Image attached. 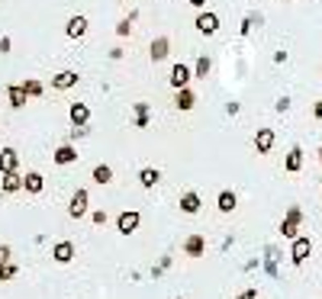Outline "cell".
I'll use <instances>...</instances> for the list:
<instances>
[{"mask_svg":"<svg viewBox=\"0 0 322 299\" xmlns=\"http://www.w3.org/2000/svg\"><path fill=\"white\" fill-rule=\"evenodd\" d=\"M300 219H303V213H300V206H290L287 209V219L281 222V235L284 238H297V228H300Z\"/></svg>","mask_w":322,"mask_h":299,"instance_id":"6da1fadb","label":"cell"},{"mask_svg":"<svg viewBox=\"0 0 322 299\" xmlns=\"http://www.w3.org/2000/svg\"><path fill=\"white\" fill-rule=\"evenodd\" d=\"M190 77H194V74H190L187 65H174L171 68V87H174V90H184V87L190 84Z\"/></svg>","mask_w":322,"mask_h":299,"instance_id":"7a4b0ae2","label":"cell"},{"mask_svg":"<svg viewBox=\"0 0 322 299\" xmlns=\"http://www.w3.org/2000/svg\"><path fill=\"white\" fill-rule=\"evenodd\" d=\"M197 29L203 32V36H213V32L219 29V16H216V13H206V10H203V13L197 16Z\"/></svg>","mask_w":322,"mask_h":299,"instance_id":"3957f363","label":"cell"},{"mask_svg":"<svg viewBox=\"0 0 322 299\" xmlns=\"http://www.w3.org/2000/svg\"><path fill=\"white\" fill-rule=\"evenodd\" d=\"M309 251H312L309 238H293V248H290V261H293V264H303V261L309 258Z\"/></svg>","mask_w":322,"mask_h":299,"instance_id":"277c9868","label":"cell"},{"mask_svg":"<svg viewBox=\"0 0 322 299\" xmlns=\"http://www.w3.org/2000/svg\"><path fill=\"white\" fill-rule=\"evenodd\" d=\"M116 225H119V232H123V235H132L135 228H139V213H135V209H129V213H119Z\"/></svg>","mask_w":322,"mask_h":299,"instance_id":"5b68a950","label":"cell"},{"mask_svg":"<svg viewBox=\"0 0 322 299\" xmlns=\"http://www.w3.org/2000/svg\"><path fill=\"white\" fill-rule=\"evenodd\" d=\"M87 213V190H77L71 196V206H68V216L71 219H81Z\"/></svg>","mask_w":322,"mask_h":299,"instance_id":"8992f818","label":"cell"},{"mask_svg":"<svg viewBox=\"0 0 322 299\" xmlns=\"http://www.w3.org/2000/svg\"><path fill=\"white\" fill-rule=\"evenodd\" d=\"M255 148H258V155H267V152H271V148H274V129H258Z\"/></svg>","mask_w":322,"mask_h":299,"instance_id":"52a82bcc","label":"cell"},{"mask_svg":"<svg viewBox=\"0 0 322 299\" xmlns=\"http://www.w3.org/2000/svg\"><path fill=\"white\" fill-rule=\"evenodd\" d=\"M20 168V158H16L13 148H0V174H10Z\"/></svg>","mask_w":322,"mask_h":299,"instance_id":"ba28073f","label":"cell"},{"mask_svg":"<svg viewBox=\"0 0 322 299\" xmlns=\"http://www.w3.org/2000/svg\"><path fill=\"white\" fill-rule=\"evenodd\" d=\"M203 251H206V238H203V235H190V238L184 241V254H187V258H200Z\"/></svg>","mask_w":322,"mask_h":299,"instance_id":"9c48e42d","label":"cell"},{"mask_svg":"<svg viewBox=\"0 0 322 299\" xmlns=\"http://www.w3.org/2000/svg\"><path fill=\"white\" fill-rule=\"evenodd\" d=\"M77 84V71H58L55 77H52V87L55 90H68V87Z\"/></svg>","mask_w":322,"mask_h":299,"instance_id":"30bf717a","label":"cell"},{"mask_svg":"<svg viewBox=\"0 0 322 299\" xmlns=\"http://www.w3.org/2000/svg\"><path fill=\"white\" fill-rule=\"evenodd\" d=\"M194 103H197V96H194L190 87H184V90L174 93V107H177V110H194Z\"/></svg>","mask_w":322,"mask_h":299,"instance_id":"8fae6325","label":"cell"},{"mask_svg":"<svg viewBox=\"0 0 322 299\" xmlns=\"http://www.w3.org/2000/svg\"><path fill=\"white\" fill-rule=\"evenodd\" d=\"M68 36L71 39H81L84 32H87V16H71V20H68Z\"/></svg>","mask_w":322,"mask_h":299,"instance_id":"7c38bea8","label":"cell"},{"mask_svg":"<svg viewBox=\"0 0 322 299\" xmlns=\"http://www.w3.org/2000/svg\"><path fill=\"white\" fill-rule=\"evenodd\" d=\"M52 258H55L58 264H68V261L74 258V244H71V241H58L55 251H52Z\"/></svg>","mask_w":322,"mask_h":299,"instance_id":"4fadbf2b","label":"cell"},{"mask_svg":"<svg viewBox=\"0 0 322 299\" xmlns=\"http://www.w3.org/2000/svg\"><path fill=\"white\" fill-rule=\"evenodd\" d=\"M168 48H171V42H168V36H158L152 42V61H161V58H168Z\"/></svg>","mask_w":322,"mask_h":299,"instance_id":"5bb4252c","label":"cell"},{"mask_svg":"<svg viewBox=\"0 0 322 299\" xmlns=\"http://www.w3.org/2000/svg\"><path fill=\"white\" fill-rule=\"evenodd\" d=\"M7 96H10V107H13V110H20V107H26V96H29V93H26V87H23V84H13L10 90H7Z\"/></svg>","mask_w":322,"mask_h":299,"instance_id":"9a60e30c","label":"cell"},{"mask_svg":"<svg viewBox=\"0 0 322 299\" xmlns=\"http://www.w3.org/2000/svg\"><path fill=\"white\" fill-rule=\"evenodd\" d=\"M87 119H90L87 103H71V122H74V126H87Z\"/></svg>","mask_w":322,"mask_h":299,"instance_id":"2e32d148","label":"cell"},{"mask_svg":"<svg viewBox=\"0 0 322 299\" xmlns=\"http://www.w3.org/2000/svg\"><path fill=\"white\" fill-rule=\"evenodd\" d=\"M180 209H184L187 216H194V213H200V196H197L194 190H190V193H184V196H180Z\"/></svg>","mask_w":322,"mask_h":299,"instance_id":"e0dca14e","label":"cell"},{"mask_svg":"<svg viewBox=\"0 0 322 299\" xmlns=\"http://www.w3.org/2000/svg\"><path fill=\"white\" fill-rule=\"evenodd\" d=\"M236 203H239V200H236V193H232V190H222V193H219V200H216L219 213H232V209H236Z\"/></svg>","mask_w":322,"mask_h":299,"instance_id":"ac0fdd59","label":"cell"},{"mask_svg":"<svg viewBox=\"0 0 322 299\" xmlns=\"http://www.w3.org/2000/svg\"><path fill=\"white\" fill-rule=\"evenodd\" d=\"M71 161H77L74 145H62V148L55 152V164H71Z\"/></svg>","mask_w":322,"mask_h":299,"instance_id":"d6986e66","label":"cell"},{"mask_svg":"<svg viewBox=\"0 0 322 299\" xmlns=\"http://www.w3.org/2000/svg\"><path fill=\"white\" fill-rule=\"evenodd\" d=\"M16 190H23V177L16 171L4 174V193H16Z\"/></svg>","mask_w":322,"mask_h":299,"instance_id":"ffe728a7","label":"cell"},{"mask_svg":"<svg viewBox=\"0 0 322 299\" xmlns=\"http://www.w3.org/2000/svg\"><path fill=\"white\" fill-rule=\"evenodd\" d=\"M300 168H303V152H300V148H290V155H287V171L297 174Z\"/></svg>","mask_w":322,"mask_h":299,"instance_id":"44dd1931","label":"cell"},{"mask_svg":"<svg viewBox=\"0 0 322 299\" xmlns=\"http://www.w3.org/2000/svg\"><path fill=\"white\" fill-rule=\"evenodd\" d=\"M23 187L29 190V193H39V190H42V174L29 171V174H26V177H23Z\"/></svg>","mask_w":322,"mask_h":299,"instance_id":"7402d4cb","label":"cell"},{"mask_svg":"<svg viewBox=\"0 0 322 299\" xmlns=\"http://www.w3.org/2000/svg\"><path fill=\"white\" fill-rule=\"evenodd\" d=\"M94 180H97L100 187H103V183H110L113 180V168H110V164H97V168H94Z\"/></svg>","mask_w":322,"mask_h":299,"instance_id":"603a6c76","label":"cell"},{"mask_svg":"<svg viewBox=\"0 0 322 299\" xmlns=\"http://www.w3.org/2000/svg\"><path fill=\"white\" fill-rule=\"evenodd\" d=\"M139 180H142V187H149V190H152L155 183L161 180V174H158V171H152V168H145L142 174H139Z\"/></svg>","mask_w":322,"mask_h":299,"instance_id":"cb8c5ba5","label":"cell"},{"mask_svg":"<svg viewBox=\"0 0 322 299\" xmlns=\"http://www.w3.org/2000/svg\"><path fill=\"white\" fill-rule=\"evenodd\" d=\"M206 74H210V58L200 55V58H197V65H194V77H206Z\"/></svg>","mask_w":322,"mask_h":299,"instance_id":"d4e9b609","label":"cell"},{"mask_svg":"<svg viewBox=\"0 0 322 299\" xmlns=\"http://www.w3.org/2000/svg\"><path fill=\"white\" fill-rule=\"evenodd\" d=\"M135 113H139L135 129H145V122H149V103H135Z\"/></svg>","mask_w":322,"mask_h":299,"instance_id":"484cf974","label":"cell"},{"mask_svg":"<svg viewBox=\"0 0 322 299\" xmlns=\"http://www.w3.org/2000/svg\"><path fill=\"white\" fill-rule=\"evenodd\" d=\"M13 277H16V264H10V261L0 264V283H7V280H13Z\"/></svg>","mask_w":322,"mask_h":299,"instance_id":"4316f807","label":"cell"},{"mask_svg":"<svg viewBox=\"0 0 322 299\" xmlns=\"http://www.w3.org/2000/svg\"><path fill=\"white\" fill-rule=\"evenodd\" d=\"M23 87H26V93H29V96H39L42 93V84L39 81H23Z\"/></svg>","mask_w":322,"mask_h":299,"instance_id":"83f0119b","label":"cell"},{"mask_svg":"<svg viewBox=\"0 0 322 299\" xmlns=\"http://www.w3.org/2000/svg\"><path fill=\"white\" fill-rule=\"evenodd\" d=\"M129 32H132V23H129V20H123L116 26V36H129Z\"/></svg>","mask_w":322,"mask_h":299,"instance_id":"f1b7e54d","label":"cell"},{"mask_svg":"<svg viewBox=\"0 0 322 299\" xmlns=\"http://www.w3.org/2000/svg\"><path fill=\"white\" fill-rule=\"evenodd\" d=\"M10 261V248H7V244H0V264H7Z\"/></svg>","mask_w":322,"mask_h":299,"instance_id":"f546056e","label":"cell"},{"mask_svg":"<svg viewBox=\"0 0 322 299\" xmlns=\"http://www.w3.org/2000/svg\"><path fill=\"white\" fill-rule=\"evenodd\" d=\"M277 110L287 113V110H290V100H287V96H284V100H277Z\"/></svg>","mask_w":322,"mask_h":299,"instance_id":"4dcf8cb0","label":"cell"},{"mask_svg":"<svg viewBox=\"0 0 322 299\" xmlns=\"http://www.w3.org/2000/svg\"><path fill=\"white\" fill-rule=\"evenodd\" d=\"M94 222L103 225V222H107V213H103V209H100V213H94Z\"/></svg>","mask_w":322,"mask_h":299,"instance_id":"1f68e13d","label":"cell"},{"mask_svg":"<svg viewBox=\"0 0 322 299\" xmlns=\"http://www.w3.org/2000/svg\"><path fill=\"white\" fill-rule=\"evenodd\" d=\"M239 299H258V293H255V289H245V293H242Z\"/></svg>","mask_w":322,"mask_h":299,"instance_id":"d6a6232c","label":"cell"},{"mask_svg":"<svg viewBox=\"0 0 322 299\" xmlns=\"http://www.w3.org/2000/svg\"><path fill=\"white\" fill-rule=\"evenodd\" d=\"M312 113H316V119H322V100L316 103V107H312Z\"/></svg>","mask_w":322,"mask_h":299,"instance_id":"836d02e7","label":"cell"},{"mask_svg":"<svg viewBox=\"0 0 322 299\" xmlns=\"http://www.w3.org/2000/svg\"><path fill=\"white\" fill-rule=\"evenodd\" d=\"M190 4H194L197 10H203V7H206V0H190Z\"/></svg>","mask_w":322,"mask_h":299,"instance_id":"e575fe53","label":"cell"},{"mask_svg":"<svg viewBox=\"0 0 322 299\" xmlns=\"http://www.w3.org/2000/svg\"><path fill=\"white\" fill-rule=\"evenodd\" d=\"M319 161H322V145H319Z\"/></svg>","mask_w":322,"mask_h":299,"instance_id":"d590c367","label":"cell"}]
</instances>
